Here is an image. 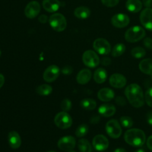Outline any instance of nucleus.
<instances>
[{
    "label": "nucleus",
    "instance_id": "nucleus-1",
    "mask_svg": "<svg viewBox=\"0 0 152 152\" xmlns=\"http://www.w3.org/2000/svg\"><path fill=\"white\" fill-rule=\"evenodd\" d=\"M125 96L129 103L134 107L139 108L144 103L143 91L141 87L135 83L128 85L125 90Z\"/></svg>",
    "mask_w": 152,
    "mask_h": 152
},
{
    "label": "nucleus",
    "instance_id": "nucleus-2",
    "mask_svg": "<svg viewBox=\"0 0 152 152\" xmlns=\"http://www.w3.org/2000/svg\"><path fill=\"white\" fill-rule=\"evenodd\" d=\"M124 140L130 145L141 147L145 143L146 138L143 131L137 128H132L125 132Z\"/></svg>",
    "mask_w": 152,
    "mask_h": 152
},
{
    "label": "nucleus",
    "instance_id": "nucleus-3",
    "mask_svg": "<svg viewBox=\"0 0 152 152\" xmlns=\"http://www.w3.org/2000/svg\"><path fill=\"white\" fill-rule=\"evenodd\" d=\"M145 36L144 29L138 26H135L128 28L125 33V40L130 43L140 41Z\"/></svg>",
    "mask_w": 152,
    "mask_h": 152
},
{
    "label": "nucleus",
    "instance_id": "nucleus-4",
    "mask_svg": "<svg viewBox=\"0 0 152 152\" xmlns=\"http://www.w3.org/2000/svg\"><path fill=\"white\" fill-rule=\"evenodd\" d=\"M49 23L54 30L59 32L64 31L66 27V18L61 13L51 15L49 18Z\"/></svg>",
    "mask_w": 152,
    "mask_h": 152
},
{
    "label": "nucleus",
    "instance_id": "nucleus-5",
    "mask_svg": "<svg viewBox=\"0 0 152 152\" xmlns=\"http://www.w3.org/2000/svg\"><path fill=\"white\" fill-rule=\"evenodd\" d=\"M54 123L61 129H67L72 125V119L66 112L63 111L56 114L54 118Z\"/></svg>",
    "mask_w": 152,
    "mask_h": 152
},
{
    "label": "nucleus",
    "instance_id": "nucleus-6",
    "mask_svg": "<svg viewBox=\"0 0 152 152\" xmlns=\"http://www.w3.org/2000/svg\"><path fill=\"white\" fill-rule=\"evenodd\" d=\"M82 59L85 65L90 68H95L99 65L100 59L97 53L91 50L85 51L83 55Z\"/></svg>",
    "mask_w": 152,
    "mask_h": 152
},
{
    "label": "nucleus",
    "instance_id": "nucleus-7",
    "mask_svg": "<svg viewBox=\"0 0 152 152\" xmlns=\"http://www.w3.org/2000/svg\"><path fill=\"white\" fill-rule=\"evenodd\" d=\"M107 134L112 138H119L122 134V129L116 119H110L106 124Z\"/></svg>",
    "mask_w": 152,
    "mask_h": 152
},
{
    "label": "nucleus",
    "instance_id": "nucleus-8",
    "mask_svg": "<svg viewBox=\"0 0 152 152\" xmlns=\"http://www.w3.org/2000/svg\"><path fill=\"white\" fill-rule=\"evenodd\" d=\"M93 48L100 55H107L110 53L111 46L107 40L103 38H97L93 42Z\"/></svg>",
    "mask_w": 152,
    "mask_h": 152
},
{
    "label": "nucleus",
    "instance_id": "nucleus-9",
    "mask_svg": "<svg viewBox=\"0 0 152 152\" xmlns=\"http://www.w3.org/2000/svg\"><path fill=\"white\" fill-rule=\"evenodd\" d=\"M59 73V67L56 65H51L45 70L43 75V80L48 83L53 82L58 78Z\"/></svg>",
    "mask_w": 152,
    "mask_h": 152
},
{
    "label": "nucleus",
    "instance_id": "nucleus-10",
    "mask_svg": "<svg viewBox=\"0 0 152 152\" xmlns=\"http://www.w3.org/2000/svg\"><path fill=\"white\" fill-rule=\"evenodd\" d=\"M75 139L71 135H67L60 138L58 142V147L63 151H69L75 146Z\"/></svg>",
    "mask_w": 152,
    "mask_h": 152
},
{
    "label": "nucleus",
    "instance_id": "nucleus-11",
    "mask_svg": "<svg viewBox=\"0 0 152 152\" xmlns=\"http://www.w3.org/2000/svg\"><path fill=\"white\" fill-rule=\"evenodd\" d=\"M40 4L36 1H33L26 5L24 10V14L27 18L33 19L38 15L40 12Z\"/></svg>",
    "mask_w": 152,
    "mask_h": 152
},
{
    "label": "nucleus",
    "instance_id": "nucleus-12",
    "mask_svg": "<svg viewBox=\"0 0 152 152\" xmlns=\"http://www.w3.org/2000/svg\"><path fill=\"white\" fill-rule=\"evenodd\" d=\"M141 23L150 31H152V8H146L143 10L140 16Z\"/></svg>",
    "mask_w": 152,
    "mask_h": 152
},
{
    "label": "nucleus",
    "instance_id": "nucleus-13",
    "mask_svg": "<svg viewBox=\"0 0 152 152\" xmlns=\"http://www.w3.org/2000/svg\"><path fill=\"white\" fill-rule=\"evenodd\" d=\"M112 24L117 28H124L127 26L129 23V18L125 14L118 13L111 18Z\"/></svg>",
    "mask_w": 152,
    "mask_h": 152
},
{
    "label": "nucleus",
    "instance_id": "nucleus-14",
    "mask_svg": "<svg viewBox=\"0 0 152 152\" xmlns=\"http://www.w3.org/2000/svg\"><path fill=\"white\" fill-rule=\"evenodd\" d=\"M93 147L97 151H102L106 150L109 147V141L103 135L99 134L96 135L92 141Z\"/></svg>",
    "mask_w": 152,
    "mask_h": 152
},
{
    "label": "nucleus",
    "instance_id": "nucleus-15",
    "mask_svg": "<svg viewBox=\"0 0 152 152\" xmlns=\"http://www.w3.org/2000/svg\"><path fill=\"white\" fill-rule=\"evenodd\" d=\"M109 83L113 87L121 88L125 86L126 83V79L125 76L121 74L115 73L110 77Z\"/></svg>",
    "mask_w": 152,
    "mask_h": 152
},
{
    "label": "nucleus",
    "instance_id": "nucleus-16",
    "mask_svg": "<svg viewBox=\"0 0 152 152\" xmlns=\"http://www.w3.org/2000/svg\"><path fill=\"white\" fill-rule=\"evenodd\" d=\"M8 141L10 146L13 149L19 148L21 144V140L20 135L15 131H11L8 135Z\"/></svg>",
    "mask_w": 152,
    "mask_h": 152
},
{
    "label": "nucleus",
    "instance_id": "nucleus-17",
    "mask_svg": "<svg viewBox=\"0 0 152 152\" xmlns=\"http://www.w3.org/2000/svg\"><path fill=\"white\" fill-rule=\"evenodd\" d=\"M100 115L104 117H110L113 115L116 112V108L114 105L109 103L103 104L98 109Z\"/></svg>",
    "mask_w": 152,
    "mask_h": 152
},
{
    "label": "nucleus",
    "instance_id": "nucleus-18",
    "mask_svg": "<svg viewBox=\"0 0 152 152\" xmlns=\"http://www.w3.org/2000/svg\"><path fill=\"white\" fill-rule=\"evenodd\" d=\"M115 96L113 91L109 88H103L97 93V97L99 100L103 102H109L112 100Z\"/></svg>",
    "mask_w": 152,
    "mask_h": 152
},
{
    "label": "nucleus",
    "instance_id": "nucleus-19",
    "mask_svg": "<svg viewBox=\"0 0 152 152\" xmlns=\"http://www.w3.org/2000/svg\"><path fill=\"white\" fill-rule=\"evenodd\" d=\"M91 78V72L88 69H83L77 75L76 80L80 84H87Z\"/></svg>",
    "mask_w": 152,
    "mask_h": 152
},
{
    "label": "nucleus",
    "instance_id": "nucleus-20",
    "mask_svg": "<svg viewBox=\"0 0 152 152\" xmlns=\"http://www.w3.org/2000/svg\"><path fill=\"white\" fill-rule=\"evenodd\" d=\"M42 5L46 11L54 12L59 8L60 2L58 0H43Z\"/></svg>",
    "mask_w": 152,
    "mask_h": 152
},
{
    "label": "nucleus",
    "instance_id": "nucleus-21",
    "mask_svg": "<svg viewBox=\"0 0 152 152\" xmlns=\"http://www.w3.org/2000/svg\"><path fill=\"white\" fill-rule=\"evenodd\" d=\"M139 68L144 74L152 75V59L147 58L142 60L139 64Z\"/></svg>",
    "mask_w": 152,
    "mask_h": 152
},
{
    "label": "nucleus",
    "instance_id": "nucleus-22",
    "mask_svg": "<svg viewBox=\"0 0 152 152\" xmlns=\"http://www.w3.org/2000/svg\"><path fill=\"white\" fill-rule=\"evenodd\" d=\"M142 7V4L140 0H127L126 2V8L131 12H138L141 10Z\"/></svg>",
    "mask_w": 152,
    "mask_h": 152
},
{
    "label": "nucleus",
    "instance_id": "nucleus-23",
    "mask_svg": "<svg viewBox=\"0 0 152 152\" xmlns=\"http://www.w3.org/2000/svg\"><path fill=\"white\" fill-rule=\"evenodd\" d=\"M91 14L90 9L86 7H79L75 9L74 11V15L79 19L87 18Z\"/></svg>",
    "mask_w": 152,
    "mask_h": 152
},
{
    "label": "nucleus",
    "instance_id": "nucleus-24",
    "mask_svg": "<svg viewBox=\"0 0 152 152\" xmlns=\"http://www.w3.org/2000/svg\"><path fill=\"white\" fill-rule=\"evenodd\" d=\"M107 76V75L106 71L102 68H99L94 71L93 78L97 83L102 84L106 81Z\"/></svg>",
    "mask_w": 152,
    "mask_h": 152
},
{
    "label": "nucleus",
    "instance_id": "nucleus-25",
    "mask_svg": "<svg viewBox=\"0 0 152 152\" xmlns=\"http://www.w3.org/2000/svg\"><path fill=\"white\" fill-rule=\"evenodd\" d=\"M80 105L83 109L88 110H91L96 108V102L94 100L92 99L86 98L83 99L80 102Z\"/></svg>",
    "mask_w": 152,
    "mask_h": 152
},
{
    "label": "nucleus",
    "instance_id": "nucleus-26",
    "mask_svg": "<svg viewBox=\"0 0 152 152\" xmlns=\"http://www.w3.org/2000/svg\"><path fill=\"white\" fill-rule=\"evenodd\" d=\"M78 148L80 152H91L92 147L89 141L86 139H80L78 142Z\"/></svg>",
    "mask_w": 152,
    "mask_h": 152
},
{
    "label": "nucleus",
    "instance_id": "nucleus-27",
    "mask_svg": "<svg viewBox=\"0 0 152 152\" xmlns=\"http://www.w3.org/2000/svg\"><path fill=\"white\" fill-rule=\"evenodd\" d=\"M36 92L42 96H48L52 92V88L50 85L44 84L38 86L36 89Z\"/></svg>",
    "mask_w": 152,
    "mask_h": 152
},
{
    "label": "nucleus",
    "instance_id": "nucleus-28",
    "mask_svg": "<svg viewBox=\"0 0 152 152\" xmlns=\"http://www.w3.org/2000/svg\"><path fill=\"white\" fill-rule=\"evenodd\" d=\"M125 51V46L123 43H118L114 46L112 50V55L113 57H118L122 55Z\"/></svg>",
    "mask_w": 152,
    "mask_h": 152
},
{
    "label": "nucleus",
    "instance_id": "nucleus-29",
    "mask_svg": "<svg viewBox=\"0 0 152 152\" xmlns=\"http://www.w3.org/2000/svg\"><path fill=\"white\" fill-rule=\"evenodd\" d=\"M145 50L141 47H135L131 50V55L135 58H141L145 55Z\"/></svg>",
    "mask_w": 152,
    "mask_h": 152
},
{
    "label": "nucleus",
    "instance_id": "nucleus-30",
    "mask_svg": "<svg viewBox=\"0 0 152 152\" xmlns=\"http://www.w3.org/2000/svg\"><path fill=\"white\" fill-rule=\"evenodd\" d=\"M88 131V126L86 124L79 125L75 131V135L77 137H83L85 136Z\"/></svg>",
    "mask_w": 152,
    "mask_h": 152
},
{
    "label": "nucleus",
    "instance_id": "nucleus-31",
    "mask_svg": "<svg viewBox=\"0 0 152 152\" xmlns=\"http://www.w3.org/2000/svg\"><path fill=\"white\" fill-rule=\"evenodd\" d=\"M120 122L122 126L127 128H131L134 124L132 119L130 117L127 116H122L120 118Z\"/></svg>",
    "mask_w": 152,
    "mask_h": 152
},
{
    "label": "nucleus",
    "instance_id": "nucleus-32",
    "mask_svg": "<svg viewBox=\"0 0 152 152\" xmlns=\"http://www.w3.org/2000/svg\"><path fill=\"white\" fill-rule=\"evenodd\" d=\"M61 108L63 111L67 112L69 111L71 107H72V103L70 100L68 99H64L60 104Z\"/></svg>",
    "mask_w": 152,
    "mask_h": 152
},
{
    "label": "nucleus",
    "instance_id": "nucleus-33",
    "mask_svg": "<svg viewBox=\"0 0 152 152\" xmlns=\"http://www.w3.org/2000/svg\"><path fill=\"white\" fill-rule=\"evenodd\" d=\"M145 101L146 103L152 107V87L148 88L145 93Z\"/></svg>",
    "mask_w": 152,
    "mask_h": 152
},
{
    "label": "nucleus",
    "instance_id": "nucleus-34",
    "mask_svg": "<svg viewBox=\"0 0 152 152\" xmlns=\"http://www.w3.org/2000/svg\"><path fill=\"white\" fill-rule=\"evenodd\" d=\"M102 4L108 7H113L118 5L119 0H101Z\"/></svg>",
    "mask_w": 152,
    "mask_h": 152
},
{
    "label": "nucleus",
    "instance_id": "nucleus-35",
    "mask_svg": "<svg viewBox=\"0 0 152 152\" xmlns=\"http://www.w3.org/2000/svg\"><path fill=\"white\" fill-rule=\"evenodd\" d=\"M116 103L120 106H124L126 104V101L125 99L122 96H118L115 98Z\"/></svg>",
    "mask_w": 152,
    "mask_h": 152
},
{
    "label": "nucleus",
    "instance_id": "nucleus-36",
    "mask_svg": "<svg viewBox=\"0 0 152 152\" xmlns=\"http://www.w3.org/2000/svg\"><path fill=\"white\" fill-rule=\"evenodd\" d=\"M72 71L73 69L70 65H65L61 69L62 73L64 75H70L72 74Z\"/></svg>",
    "mask_w": 152,
    "mask_h": 152
},
{
    "label": "nucleus",
    "instance_id": "nucleus-37",
    "mask_svg": "<svg viewBox=\"0 0 152 152\" xmlns=\"http://www.w3.org/2000/svg\"><path fill=\"white\" fill-rule=\"evenodd\" d=\"M144 45L145 48L150 50H152V39L150 37H146L143 40Z\"/></svg>",
    "mask_w": 152,
    "mask_h": 152
},
{
    "label": "nucleus",
    "instance_id": "nucleus-38",
    "mask_svg": "<svg viewBox=\"0 0 152 152\" xmlns=\"http://www.w3.org/2000/svg\"><path fill=\"white\" fill-rule=\"evenodd\" d=\"M111 59L108 57H103L101 59V63L103 65L107 66L111 64Z\"/></svg>",
    "mask_w": 152,
    "mask_h": 152
},
{
    "label": "nucleus",
    "instance_id": "nucleus-39",
    "mask_svg": "<svg viewBox=\"0 0 152 152\" xmlns=\"http://www.w3.org/2000/svg\"><path fill=\"white\" fill-rule=\"evenodd\" d=\"M100 120V118L99 115H94L90 118V122L92 124H96L99 122Z\"/></svg>",
    "mask_w": 152,
    "mask_h": 152
},
{
    "label": "nucleus",
    "instance_id": "nucleus-40",
    "mask_svg": "<svg viewBox=\"0 0 152 152\" xmlns=\"http://www.w3.org/2000/svg\"><path fill=\"white\" fill-rule=\"evenodd\" d=\"M38 20L40 23H42V24H45V23H46L48 21H49V19L48 18V17L46 15L42 14L40 15L38 18Z\"/></svg>",
    "mask_w": 152,
    "mask_h": 152
},
{
    "label": "nucleus",
    "instance_id": "nucleus-41",
    "mask_svg": "<svg viewBox=\"0 0 152 152\" xmlns=\"http://www.w3.org/2000/svg\"><path fill=\"white\" fill-rule=\"evenodd\" d=\"M147 121L150 125L152 126V111H149L147 113Z\"/></svg>",
    "mask_w": 152,
    "mask_h": 152
},
{
    "label": "nucleus",
    "instance_id": "nucleus-42",
    "mask_svg": "<svg viewBox=\"0 0 152 152\" xmlns=\"http://www.w3.org/2000/svg\"><path fill=\"white\" fill-rule=\"evenodd\" d=\"M147 147L149 148V150L152 151V135H150L148 138L147 140Z\"/></svg>",
    "mask_w": 152,
    "mask_h": 152
},
{
    "label": "nucleus",
    "instance_id": "nucleus-43",
    "mask_svg": "<svg viewBox=\"0 0 152 152\" xmlns=\"http://www.w3.org/2000/svg\"><path fill=\"white\" fill-rule=\"evenodd\" d=\"M142 4L147 8H150L152 7V0H142Z\"/></svg>",
    "mask_w": 152,
    "mask_h": 152
},
{
    "label": "nucleus",
    "instance_id": "nucleus-44",
    "mask_svg": "<svg viewBox=\"0 0 152 152\" xmlns=\"http://www.w3.org/2000/svg\"><path fill=\"white\" fill-rule=\"evenodd\" d=\"M5 82V78H4V76L0 73V88L2 87V86L4 85Z\"/></svg>",
    "mask_w": 152,
    "mask_h": 152
},
{
    "label": "nucleus",
    "instance_id": "nucleus-45",
    "mask_svg": "<svg viewBox=\"0 0 152 152\" xmlns=\"http://www.w3.org/2000/svg\"><path fill=\"white\" fill-rule=\"evenodd\" d=\"M113 152H126V151L123 148H118L115 149Z\"/></svg>",
    "mask_w": 152,
    "mask_h": 152
},
{
    "label": "nucleus",
    "instance_id": "nucleus-46",
    "mask_svg": "<svg viewBox=\"0 0 152 152\" xmlns=\"http://www.w3.org/2000/svg\"><path fill=\"white\" fill-rule=\"evenodd\" d=\"M135 152H145V151H144V150H143L142 148H140L138 150H137Z\"/></svg>",
    "mask_w": 152,
    "mask_h": 152
},
{
    "label": "nucleus",
    "instance_id": "nucleus-47",
    "mask_svg": "<svg viewBox=\"0 0 152 152\" xmlns=\"http://www.w3.org/2000/svg\"><path fill=\"white\" fill-rule=\"evenodd\" d=\"M68 152H76V151H74V150H69V151H68Z\"/></svg>",
    "mask_w": 152,
    "mask_h": 152
},
{
    "label": "nucleus",
    "instance_id": "nucleus-48",
    "mask_svg": "<svg viewBox=\"0 0 152 152\" xmlns=\"http://www.w3.org/2000/svg\"><path fill=\"white\" fill-rule=\"evenodd\" d=\"M47 152H56V151H47Z\"/></svg>",
    "mask_w": 152,
    "mask_h": 152
},
{
    "label": "nucleus",
    "instance_id": "nucleus-49",
    "mask_svg": "<svg viewBox=\"0 0 152 152\" xmlns=\"http://www.w3.org/2000/svg\"><path fill=\"white\" fill-rule=\"evenodd\" d=\"M1 54H2V52H1V50H0V57H1Z\"/></svg>",
    "mask_w": 152,
    "mask_h": 152
},
{
    "label": "nucleus",
    "instance_id": "nucleus-50",
    "mask_svg": "<svg viewBox=\"0 0 152 152\" xmlns=\"http://www.w3.org/2000/svg\"><path fill=\"white\" fill-rule=\"evenodd\" d=\"M151 80H152V75H151Z\"/></svg>",
    "mask_w": 152,
    "mask_h": 152
}]
</instances>
